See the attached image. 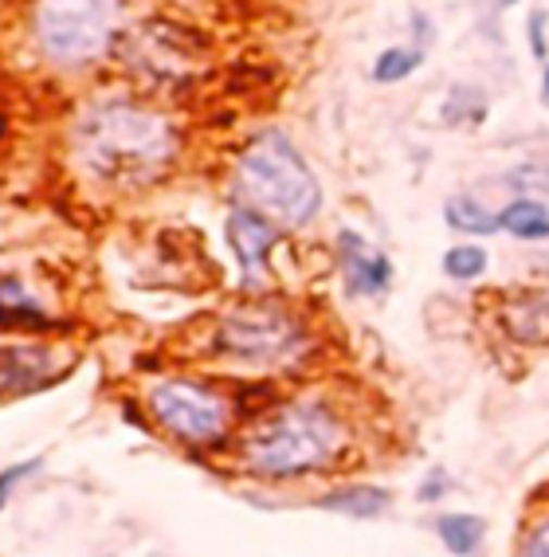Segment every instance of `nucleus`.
<instances>
[{"mask_svg":"<svg viewBox=\"0 0 549 557\" xmlns=\"http://www.w3.org/2000/svg\"><path fill=\"white\" fill-rule=\"evenodd\" d=\"M420 63H424V51L420 48H389V51H380V60L373 63V79L400 83V79H409Z\"/></svg>","mask_w":549,"mask_h":557,"instance_id":"f3484780","label":"nucleus"},{"mask_svg":"<svg viewBox=\"0 0 549 557\" xmlns=\"http://www.w3.org/2000/svg\"><path fill=\"white\" fill-rule=\"evenodd\" d=\"M55 377V358L48 346L0 349V397H28Z\"/></svg>","mask_w":549,"mask_h":557,"instance_id":"9d476101","label":"nucleus"},{"mask_svg":"<svg viewBox=\"0 0 549 557\" xmlns=\"http://www.w3.org/2000/svg\"><path fill=\"white\" fill-rule=\"evenodd\" d=\"M499 326L507 342L522 349L549 346V295L541 290H510L499 307Z\"/></svg>","mask_w":549,"mask_h":557,"instance_id":"1a4fd4ad","label":"nucleus"},{"mask_svg":"<svg viewBox=\"0 0 549 557\" xmlns=\"http://www.w3.org/2000/svg\"><path fill=\"white\" fill-rule=\"evenodd\" d=\"M444 220H448L456 232H467V236H495L499 228V212H490L479 197L471 193H456V197L444 200Z\"/></svg>","mask_w":549,"mask_h":557,"instance_id":"4468645a","label":"nucleus"},{"mask_svg":"<svg viewBox=\"0 0 549 557\" xmlns=\"http://www.w3.org/2000/svg\"><path fill=\"white\" fill-rule=\"evenodd\" d=\"M514 557H549V510L526 522V530L514 542Z\"/></svg>","mask_w":549,"mask_h":557,"instance_id":"6ab92c4d","label":"nucleus"},{"mask_svg":"<svg viewBox=\"0 0 549 557\" xmlns=\"http://www.w3.org/2000/svg\"><path fill=\"white\" fill-rule=\"evenodd\" d=\"M510 181H519L514 189L522 193H549V165H522L510 173Z\"/></svg>","mask_w":549,"mask_h":557,"instance_id":"412c9836","label":"nucleus"},{"mask_svg":"<svg viewBox=\"0 0 549 557\" xmlns=\"http://www.w3.org/2000/svg\"><path fill=\"white\" fill-rule=\"evenodd\" d=\"M499 228L514 239H549V209L538 197H514L499 212Z\"/></svg>","mask_w":549,"mask_h":557,"instance_id":"2eb2a0df","label":"nucleus"},{"mask_svg":"<svg viewBox=\"0 0 549 557\" xmlns=\"http://www.w3.org/2000/svg\"><path fill=\"white\" fill-rule=\"evenodd\" d=\"M451 491H456V475L436 463V468H428V471H424V479H420L416 503H420V507H436V503H444Z\"/></svg>","mask_w":549,"mask_h":557,"instance_id":"a211bd4d","label":"nucleus"},{"mask_svg":"<svg viewBox=\"0 0 549 557\" xmlns=\"http://www.w3.org/2000/svg\"><path fill=\"white\" fill-rule=\"evenodd\" d=\"M314 507L329 510V515L353 518V522H377L392 510V491L380 487V483H361V479H350V483H334L326 487Z\"/></svg>","mask_w":549,"mask_h":557,"instance_id":"9b49d317","label":"nucleus"},{"mask_svg":"<svg viewBox=\"0 0 549 557\" xmlns=\"http://www.w3.org/2000/svg\"><path fill=\"white\" fill-rule=\"evenodd\" d=\"M51 326L48 310L32 299L21 278L0 275V330H43Z\"/></svg>","mask_w":549,"mask_h":557,"instance_id":"ddd939ff","label":"nucleus"},{"mask_svg":"<svg viewBox=\"0 0 549 557\" xmlns=\"http://www.w3.org/2000/svg\"><path fill=\"white\" fill-rule=\"evenodd\" d=\"M439 268H444L448 278H456V283H471V278L487 275L490 256H487V248H479V244H456V248L444 251Z\"/></svg>","mask_w":549,"mask_h":557,"instance_id":"dca6fc26","label":"nucleus"},{"mask_svg":"<svg viewBox=\"0 0 549 557\" xmlns=\"http://www.w3.org/2000/svg\"><path fill=\"white\" fill-rule=\"evenodd\" d=\"M75 150L99 181L118 189H138L170 170V161L177 158V129L153 110L107 102L79 122Z\"/></svg>","mask_w":549,"mask_h":557,"instance_id":"f03ea898","label":"nucleus"},{"mask_svg":"<svg viewBox=\"0 0 549 557\" xmlns=\"http://www.w3.org/2000/svg\"><path fill=\"white\" fill-rule=\"evenodd\" d=\"M146 412H150L153 429L192 451H212L232 444V432L240 420L236 400L224 388L204 377H185V373L153 381L146 388Z\"/></svg>","mask_w":549,"mask_h":557,"instance_id":"20e7f679","label":"nucleus"},{"mask_svg":"<svg viewBox=\"0 0 549 557\" xmlns=\"http://www.w3.org/2000/svg\"><path fill=\"white\" fill-rule=\"evenodd\" d=\"M353 451H358L353 417L326 397L275 400L232 440V456L244 475L279 487L341 471Z\"/></svg>","mask_w":549,"mask_h":557,"instance_id":"f257e3e1","label":"nucleus"},{"mask_svg":"<svg viewBox=\"0 0 549 557\" xmlns=\"http://www.w3.org/2000/svg\"><path fill=\"white\" fill-rule=\"evenodd\" d=\"M209 349L216 358L260 369L267 377V373L299 366L310 349V334L290 310L271 307V302H248V307H232L220 314Z\"/></svg>","mask_w":549,"mask_h":557,"instance_id":"39448f33","label":"nucleus"},{"mask_svg":"<svg viewBox=\"0 0 549 557\" xmlns=\"http://www.w3.org/2000/svg\"><path fill=\"white\" fill-rule=\"evenodd\" d=\"M40 468H43V456H32V459H21V463H12V468L0 471V510L9 507V498L16 495V487H21L24 479H32Z\"/></svg>","mask_w":549,"mask_h":557,"instance_id":"aec40b11","label":"nucleus"},{"mask_svg":"<svg viewBox=\"0 0 549 557\" xmlns=\"http://www.w3.org/2000/svg\"><path fill=\"white\" fill-rule=\"evenodd\" d=\"M432 534L451 557H479L487 546V518L471 510H444L432 518Z\"/></svg>","mask_w":549,"mask_h":557,"instance_id":"f8f14e48","label":"nucleus"},{"mask_svg":"<svg viewBox=\"0 0 549 557\" xmlns=\"http://www.w3.org/2000/svg\"><path fill=\"white\" fill-rule=\"evenodd\" d=\"M541 99L549 102V67H546V75H541Z\"/></svg>","mask_w":549,"mask_h":557,"instance_id":"4be33fe9","label":"nucleus"},{"mask_svg":"<svg viewBox=\"0 0 549 557\" xmlns=\"http://www.w3.org/2000/svg\"><path fill=\"white\" fill-rule=\"evenodd\" d=\"M224 236H228V248L232 256H236V263H240V275H244V287L248 290H263L271 278V251H275V244H279V224H271L267 216H260V212L244 209V205H236V209L228 212V224H224Z\"/></svg>","mask_w":549,"mask_h":557,"instance_id":"0eeeda50","label":"nucleus"},{"mask_svg":"<svg viewBox=\"0 0 549 557\" xmlns=\"http://www.w3.org/2000/svg\"><path fill=\"white\" fill-rule=\"evenodd\" d=\"M338 263L341 275H346V287L350 295H361V299H377L385 295L392 283V259L385 251H377L365 236H358L353 228L338 232Z\"/></svg>","mask_w":549,"mask_h":557,"instance_id":"6e6552de","label":"nucleus"},{"mask_svg":"<svg viewBox=\"0 0 549 557\" xmlns=\"http://www.w3.org/2000/svg\"><path fill=\"white\" fill-rule=\"evenodd\" d=\"M118 21V0H40L43 48L63 63H83L107 48Z\"/></svg>","mask_w":549,"mask_h":557,"instance_id":"423d86ee","label":"nucleus"},{"mask_svg":"<svg viewBox=\"0 0 549 557\" xmlns=\"http://www.w3.org/2000/svg\"><path fill=\"white\" fill-rule=\"evenodd\" d=\"M232 189H236V200L244 209L260 212L279 228H302L322 209L319 177L299 153V146L279 129L260 134L240 153Z\"/></svg>","mask_w":549,"mask_h":557,"instance_id":"7ed1b4c3","label":"nucleus"}]
</instances>
